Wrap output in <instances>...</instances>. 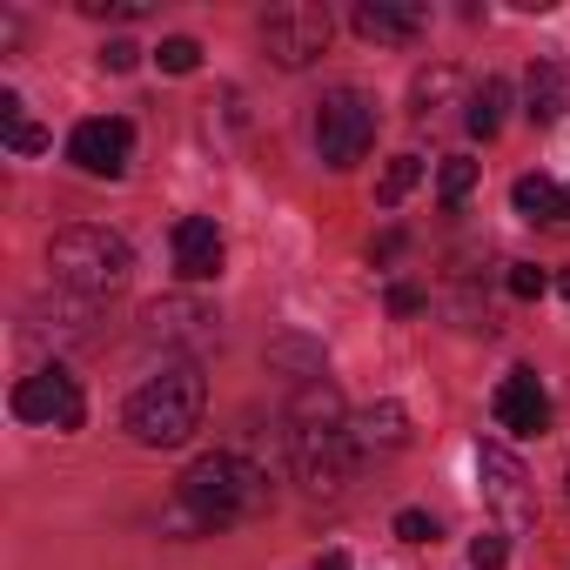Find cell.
<instances>
[{
	"label": "cell",
	"instance_id": "obj_18",
	"mask_svg": "<svg viewBox=\"0 0 570 570\" xmlns=\"http://www.w3.org/2000/svg\"><path fill=\"white\" fill-rule=\"evenodd\" d=\"M416 181H423V155H396V161L383 168V181H376V202H383V208H396Z\"/></svg>",
	"mask_w": 570,
	"mask_h": 570
},
{
	"label": "cell",
	"instance_id": "obj_29",
	"mask_svg": "<svg viewBox=\"0 0 570 570\" xmlns=\"http://www.w3.org/2000/svg\"><path fill=\"white\" fill-rule=\"evenodd\" d=\"M557 282H563V296H570V268H563V275H557Z\"/></svg>",
	"mask_w": 570,
	"mask_h": 570
},
{
	"label": "cell",
	"instance_id": "obj_17",
	"mask_svg": "<svg viewBox=\"0 0 570 570\" xmlns=\"http://www.w3.org/2000/svg\"><path fill=\"white\" fill-rule=\"evenodd\" d=\"M456 88H463V75H456V68H423V75H416V88H410V115H416V121H430Z\"/></svg>",
	"mask_w": 570,
	"mask_h": 570
},
{
	"label": "cell",
	"instance_id": "obj_4",
	"mask_svg": "<svg viewBox=\"0 0 570 570\" xmlns=\"http://www.w3.org/2000/svg\"><path fill=\"white\" fill-rule=\"evenodd\" d=\"M48 268H55V289L81 296V303H101L115 296L128 268H135V248L115 235V228H95V222H75L48 242Z\"/></svg>",
	"mask_w": 570,
	"mask_h": 570
},
{
	"label": "cell",
	"instance_id": "obj_6",
	"mask_svg": "<svg viewBox=\"0 0 570 570\" xmlns=\"http://www.w3.org/2000/svg\"><path fill=\"white\" fill-rule=\"evenodd\" d=\"M330 35H336V21L316 0H282V8L262 14V48H268L275 68H309L330 48Z\"/></svg>",
	"mask_w": 570,
	"mask_h": 570
},
{
	"label": "cell",
	"instance_id": "obj_22",
	"mask_svg": "<svg viewBox=\"0 0 570 570\" xmlns=\"http://www.w3.org/2000/svg\"><path fill=\"white\" fill-rule=\"evenodd\" d=\"M148 323H155V330L168 323V336H188V330H208L215 316H202V309H188V303H155V309H148Z\"/></svg>",
	"mask_w": 570,
	"mask_h": 570
},
{
	"label": "cell",
	"instance_id": "obj_24",
	"mask_svg": "<svg viewBox=\"0 0 570 570\" xmlns=\"http://www.w3.org/2000/svg\"><path fill=\"white\" fill-rule=\"evenodd\" d=\"M503 557H510V550H503V537H497V530H483V537L470 543V563H476V570H503Z\"/></svg>",
	"mask_w": 570,
	"mask_h": 570
},
{
	"label": "cell",
	"instance_id": "obj_11",
	"mask_svg": "<svg viewBox=\"0 0 570 570\" xmlns=\"http://www.w3.org/2000/svg\"><path fill=\"white\" fill-rule=\"evenodd\" d=\"M168 248H175V275H181V282L222 275V228H215L208 215H181L175 235H168Z\"/></svg>",
	"mask_w": 570,
	"mask_h": 570
},
{
	"label": "cell",
	"instance_id": "obj_12",
	"mask_svg": "<svg viewBox=\"0 0 570 570\" xmlns=\"http://www.w3.org/2000/svg\"><path fill=\"white\" fill-rule=\"evenodd\" d=\"M423 28H430V14H423V8H410V0H363V8H356V35H363V41L410 48Z\"/></svg>",
	"mask_w": 570,
	"mask_h": 570
},
{
	"label": "cell",
	"instance_id": "obj_5",
	"mask_svg": "<svg viewBox=\"0 0 570 570\" xmlns=\"http://www.w3.org/2000/svg\"><path fill=\"white\" fill-rule=\"evenodd\" d=\"M370 141H376V108H370V95L330 88L323 108H316V155L343 175V168H356V161L370 155Z\"/></svg>",
	"mask_w": 570,
	"mask_h": 570
},
{
	"label": "cell",
	"instance_id": "obj_1",
	"mask_svg": "<svg viewBox=\"0 0 570 570\" xmlns=\"http://www.w3.org/2000/svg\"><path fill=\"white\" fill-rule=\"evenodd\" d=\"M262 510H268V476L235 450L195 456L175 483V523L181 530H235Z\"/></svg>",
	"mask_w": 570,
	"mask_h": 570
},
{
	"label": "cell",
	"instance_id": "obj_27",
	"mask_svg": "<svg viewBox=\"0 0 570 570\" xmlns=\"http://www.w3.org/2000/svg\"><path fill=\"white\" fill-rule=\"evenodd\" d=\"M423 303H430V296H423V289H410V282H396V289H390V316H416Z\"/></svg>",
	"mask_w": 570,
	"mask_h": 570
},
{
	"label": "cell",
	"instance_id": "obj_21",
	"mask_svg": "<svg viewBox=\"0 0 570 570\" xmlns=\"http://www.w3.org/2000/svg\"><path fill=\"white\" fill-rule=\"evenodd\" d=\"M155 61H161V75H195V68H202V48H195L188 35H168V41L155 48Z\"/></svg>",
	"mask_w": 570,
	"mask_h": 570
},
{
	"label": "cell",
	"instance_id": "obj_3",
	"mask_svg": "<svg viewBox=\"0 0 570 570\" xmlns=\"http://www.w3.org/2000/svg\"><path fill=\"white\" fill-rule=\"evenodd\" d=\"M202 403H208V383L195 363H168L161 376H148L135 396H128V436L148 443V450H175L202 430Z\"/></svg>",
	"mask_w": 570,
	"mask_h": 570
},
{
	"label": "cell",
	"instance_id": "obj_16",
	"mask_svg": "<svg viewBox=\"0 0 570 570\" xmlns=\"http://www.w3.org/2000/svg\"><path fill=\"white\" fill-rule=\"evenodd\" d=\"M503 108H510V88H503L497 75H483V88L470 95V115H463V128H470L476 141H490V135L503 128Z\"/></svg>",
	"mask_w": 570,
	"mask_h": 570
},
{
	"label": "cell",
	"instance_id": "obj_20",
	"mask_svg": "<svg viewBox=\"0 0 570 570\" xmlns=\"http://www.w3.org/2000/svg\"><path fill=\"white\" fill-rule=\"evenodd\" d=\"M510 296L517 303H543V289H550V268H537V262H510Z\"/></svg>",
	"mask_w": 570,
	"mask_h": 570
},
{
	"label": "cell",
	"instance_id": "obj_14",
	"mask_svg": "<svg viewBox=\"0 0 570 570\" xmlns=\"http://www.w3.org/2000/svg\"><path fill=\"white\" fill-rule=\"evenodd\" d=\"M530 108V121L537 128H550V121H563V108H570V68H557V61H537L530 68V95H523Z\"/></svg>",
	"mask_w": 570,
	"mask_h": 570
},
{
	"label": "cell",
	"instance_id": "obj_8",
	"mask_svg": "<svg viewBox=\"0 0 570 570\" xmlns=\"http://www.w3.org/2000/svg\"><path fill=\"white\" fill-rule=\"evenodd\" d=\"M128 155H135V128L121 115H95L68 135V161L95 181H121L128 175Z\"/></svg>",
	"mask_w": 570,
	"mask_h": 570
},
{
	"label": "cell",
	"instance_id": "obj_28",
	"mask_svg": "<svg viewBox=\"0 0 570 570\" xmlns=\"http://www.w3.org/2000/svg\"><path fill=\"white\" fill-rule=\"evenodd\" d=\"M316 570H350V557H343V550H323V557H316Z\"/></svg>",
	"mask_w": 570,
	"mask_h": 570
},
{
	"label": "cell",
	"instance_id": "obj_9",
	"mask_svg": "<svg viewBox=\"0 0 570 570\" xmlns=\"http://www.w3.org/2000/svg\"><path fill=\"white\" fill-rule=\"evenodd\" d=\"M490 416L510 436H543L550 430V390L537 383V370H510L497 383V396H490Z\"/></svg>",
	"mask_w": 570,
	"mask_h": 570
},
{
	"label": "cell",
	"instance_id": "obj_23",
	"mask_svg": "<svg viewBox=\"0 0 570 570\" xmlns=\"http://www.w3.org/2000/svg\"><path fill=\"white\" fill-rule=\"evenodd\" d=\"M396 537H403V543H430V537H436V517H430V510H403V517H396Z\"/></svg>",
	"mask_w": 570,
	"mask_h": 570
},
{
	"label": "cell",
	"instance_id": "obj_19",
	"mask_svg": "<svg viewBox=\"0 0 570 570\" xmlns=\"http://www.w3.org/2000/svg\"><path fill=\"white\" fill-rule=\"evenodd\" d=\"M470 188H476V161H470V155H450V161L436 168V195L456 208V202H470Z\"/></svg>",
	"mask_w": 570,
	"mask_h": 570
},
{
	"label": "cell",
	"instance_id": "obj_25",
	"mask_svg": "<svg viewBox=\"0 0 570 570\" xmlns=\"http://www.w3.org/2000/svg\"><path fill=\"white\" fill-rule=\"evenodd\" d=\"M8 148H14V155H41V148H48V128H35V121H14V128H8Z\"/></svg>",
	"mask_w": 570,
	"mask_h": 570
},
{
	"label": "cell",
	"instance_id": "obj_2",
	"mask_svg": "<svg viewBox=\"0 0 570 570\" xmlns=\"http://www.w3.org/2000/svg\"><path fill=\"white\" fill-rule=\"evenodd\" d=\"M289 456H296V476L316 490V497H343L350 476H356V436H350V416H343V396L336 383H303L296 390V430H289Z\"/></svg>",
	"mask_w": 570,
	"mask_h": 570
},
{
	"label": "cell",
	"instance_id": "obj_26",
	"mask_svg": "<svg viewBox=\"0 0 570 570\" xmlns=\"http://www.w3.org/2000/svg\"><path fill=\"white\" fill-rule=\"evenodd\" d=\"M135 61H141V48H135V41H108V48H101V68H108V75H128Z\"/></svg>",
	"mask_w": 570,
	"mask_h": 570
},
{
	"label": "cell",
	"instance_id": "obj_10",
	"mask_svg": "<svg viewBox=\"0 0 570 570\" xmlns=\"http://www.w3.org/2000/svg\"><path fill=\"white\" fill-rule=\"evenodd\" d=\"M476 476H483V497L503 510V523H537V503H530V476H523V463L503 450V443H483L476 450Z\"/></svg>",
	"mask_w": 570,
	"mask_h": 570
},
{
	"label": "cell",
	"instance_id": "obj_30",
	"mask_svg": "<svg viewBox=\"0 0 570 570\" xmlns=\"http://www.w3.org/2000/svg\"><path fill=\"white\" fill-rule=\"evenodd\" d=\"M563 202H570V188H563Z\"/></svg>",
	"mask_w": 570,
	"mask_h": 570
},
{
	"label": "cell",
	"instance_id": "obj_15",
	"mask_svg": "<svg viewBox=\"0 0 570 570\" xmlns=\"http://www.w3.org/2000/svg\"><path fill=\"white\" fill-rule=\"evenodd\" d=\"M510 202H517V215H530V222H570V202H563V188H557L550 175H517Z\"/></svg>",
	"mask_w": 570,
	"mask_h": 570
},
{
	"label": "cell",
	"instance_id": "obj_7",
	"mask_svg": "<svg viewBox=\"0 0 570 570\" xmlns=\"http://www.w3.org/2000/svg\"><path fill=\"white\" fill-rule=\"evenodd\" d=\"M14 416L21 423H41V430H81L88 423V403H81V383L61 363H48V370H35V376L14 383Z\"/></svg>",
	"mask_w": 570,
	"mask_h": 570
},
{
	"label": "cell",
	"instance_id": "obj_13",
	"mask_svg": "<svg viewBox=\"0 0 570 570\" xmlns=\"http://www.w3.org/2000/svg\"><path fill=\"white\" fill-rule=\"evenodd\" d=\"M356 450H403L410 443V410L403 403H370L363 416H350Z\"/></svg>",
	"mask_w": 570,
	"mask_h": 570
}]
</instances>
